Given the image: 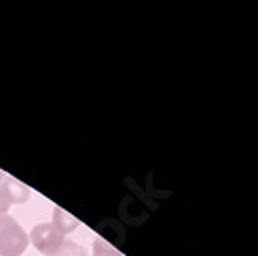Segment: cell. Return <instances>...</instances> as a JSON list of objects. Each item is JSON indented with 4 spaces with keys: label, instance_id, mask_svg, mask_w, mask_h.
<instances>
[{
    "label": "cell",
    "instance_id": "cell-1",
    "mask_svg": "<svg viewBox=\"0 0 258 256\" xmlns=\"http://www.w3.org/2000/svg\"><path fill=\"white\" fill-rule=\"evenodd\" d=\"M29 246V236L11 215L0 217V256H21Z\"/></svg>",
    "mask_w": 258,
    "mask_h": 256
},
{
    "label": "cell",
    "instance_id": "cell-2",
    "mask_svg": "<svg viewBox=\"0 0 258 256\" xmlns=\"http://www.w3.org/2000/svg\"><path fill=\"white\" fill-rule=\"evenodd\" d=\"M29 240L44 256L58 254V250L64 244V236L52 223H37L29 233Z\"/></svg>",
    "mask_w": 258,
    "mask_h": 256
},
{
    "label": "cell",
    "instance_id": "cell-3",
    "mask_svg": "<svg viewBox=\"0 0 258 256\" xmlns=\"http://www.w3.org/2000/svg\"><path fill=\"white\" fill-rule=\"evenodd\" d=\"M0 186H3L11 205H21V203L29 201V188L23 186L19 180H15L13 176H5L3 180H0Z\"/></svg>",
    "mask_w": 258,
    "mask_h": 256
},
{
    "label": "cell",
    "instance_id": "cell-4",
    "mask_svg": "<svg viewBox=\"0 0 258 256\" xmlns=\"http://www.w3.org/2000/svg\"><path fill=\"white\" fill-rule=\"evenodd\" d=\"M52 225L62 233V236H67V233L75 231L79 227V219H75L71 213H67L64 209L60 207H54V219H52Z\"/></svg>",
    "mask_w": 258,
    "mask_h": 256
},
{
    "label": "cell",
    "instance_id": "cell-5",
    "mask_svg": "<svg viewBox=\"0 0 258 256\" xmlns=\"http://www.w3.org/2000/svg\"><path fill=\"white\" fill-rule=\"evenodd\" d=\"M93 256H122L110 242H105L103 238H95L93 242Z\"/></svg>",
    "mask_w": 258,
    "mask_h": 256
},
{
    "label": "cell",
    "instance_id": "cell-6",
    "mask_svg": "<svg viewBox=\"0 0 258 256\" xmlns=\"http://www.w3.org/2000/svg\"><path fill=\"white\" fill-rule=\"evenodd\" d=\"M54 256H87V252H85V248L79 246L77 242H73V240H64L62 248H60L58 254H54Z\"/></svg>",
    "mask_w": 258,
    "mask_h": 256
},
{
    "label": "cell",
    "instance_id": "cell-7",
    "mask_svg": "<svg viewBox=\"0 0 258 256\" xmlns=\"http://www.w3.org/2000/svg\"><path fill=\"white\" fill-rule=\"evenodd\" d=\"M9 207H11V203H9L7 195H5V190H3V186H0V217H3V215H7V211H9Z\"/></svg>",
    "mask_w": 258,
    "mask_h": 256
},
{
    "label": "cell",
    "instance_id": "cell-8",
    "mask_svg": "<svg viewBox=\"0 0 258 256\" xmlns=\"http://www.w3.org/2000/svg\"><path fill=\"white\" fill-rule=\"evenodd\" d=\"M3 178H5V174H3V172H0V180H3Z\"/></svg>",
    "mask_w": 258,
    "mask_h": 256
}]
</instances>
